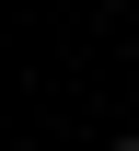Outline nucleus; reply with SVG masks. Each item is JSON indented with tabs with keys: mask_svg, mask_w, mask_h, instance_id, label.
<instances>
[{
	"mask_svg": "<svg viewBox=\"0 0 139 151\" xmlns=\"http://www.w3.org/2000/svg\"><path fill=\"white\" fill-rule=\"evenodd\" d=\"M116 151H139V139H116Z\"/></svg>",
	"mask_w": 139,
	"mask_h": 151,
	"instance_id": "f257e3e1",
	"label": "nucleus"
}]
</instances>
